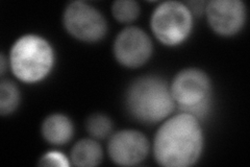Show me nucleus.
Returning a JSON list of instances; mask_svg holds the SVG:
<instances>
[{"instance_id": "nucleus-1", "label": "nucleus", "mask_w": 250, "mask_h": 167, "mask_svg": "<svg viewBox=\"0 0 250 167\" xmlns=\"http://www.w3.org/2000/svg\"><path fill=\"white\" fill-rule=\"evenodd\" d=\"M203 132L198 118L181 112L164 122L153 141L154 159L166 167H188L196 163L203 149Z\"/></svg>"}, {"instance_id": "nucleus-2", "label": "nucleus", "mask_w": 250, "mask_h": 167, "mask_svg": "<svg viewBox=\"0 0 250 167\" xmlns=\"http://www.w3.org/2000/svg\"><path fill=\"white\" fill-rule=\"evenodd\" d=\"M126 108L136 120L156 123L164 120L174 110L175 101L167 83L159 76L137 78L126 92Z\"/></svg>"}, {"instance_id": "nucleus-3", "label": "nucleus", "mask_w": 250, "mask_h": 167, "mask_svg": "<svg viewBox=\"0 0 250 167\" xmlns=\"http://www.w3.org/2000/svg\"><path fill=\"white\" fill-rule=\"evenodd\" d=\"M56 54L51 44L38 35L17 39L10 52V66L14 75L26 84H35L48 76L54 66Z\"/></svg>"}, {"instance_id": "nucleus-4", "label": "nucleus", "mask_w": 250, "mask_h": 167, "mask_svg": "<svg viewBox=\"0 0 250 167\" xmlns=\"http://www.w3.org/2000/svg\"><path fill=\"white\" fill-rule=\"evenodd\" d=\"M170 91L181 112L194 117H205L210 108L212 84L208 75L200 69L188 68L174 77Z\"/></svg>"}, {"instance_id": "nucleus-5", "label": "nucleus", "mask_w": 250, "mask_h": 167, "mask_svg": "<svg viewBox=\"0 0 250 167\" xmlns=\"http://www.w3.org/2000/svg\"><path fill=\"white\" fill-rule=\"evenodd\" d=\"M150 25L153 35L162 44L176 46L189 38L193 15L186 3L165 1L153 11Z\"/></svg>"}, {"instance_id": "nucleus-6", "label": "nucleus", "mask_w": 250, "mask_h": 167, "mask_svg": "<svg viewBox=\"0 0 250 167\" xmlns=\"http://www.w3.org/2000/svg\"><path fill=\"white\" fill-rule=\"evenodd\" d=\"M68 33L83 42H97L106 35L107 24L104 15L83 1L70 2L62 15Z\"/></svg>"}, {"instance_id": "nucleus-7", "label": "nucleus", "mask_w": 250, "mask_h": 167, "mask_svg": "<svg viewBox=\"0 0 250 167\" xmlns=\"http://www.w3.org/2000/svg\"><path fill=\"white\" fill-rule=\"evenodd\" d=\"M152 42L144 30L130 26L121 30L114 43V54L121 65L138 68L150 59Z\"/></svg>"}, {"instance_id": "nucleus-8", "label": "nucleus", "mask_w": 250, "mask_h": 167, "mask_svg": "<svg viewBox=\"0 0 250 167\" xmlns=\"http://www.w3.org/2000/svg\"><path fill=\"white\" fill-rule=\"evenodd\" d=\"M205 12L209 26L223 37L238 34L247 16L245 3L241 0H212L207 2Z\"/></svg>"}, {"instance_id": "nucleus-9", "label": "nucleus", "mask_w": 250, "mask_h": 167, "mask_svg": "<svg viewBox=\"0 0 250 167\" xmlns=\"http://www.w3.org/2000/svg\"><path fill=\"white\" fill-rule=\"evenodd\" d=\"M107 149L114 163L121 166H134L147 157L149 153V141L139 131L122 130L112 135Z\"/></svg>"}, {"instance_id": "nucleus-10", "label": "nucleus", "mask_w": 250, "mask_h": 167, "mask_svg": "<svg viewBox=\"0 0 250 167\" xmlns=\"http://www.w3.org/2000/svg\"><path fill=\"white\" fill-rule=\"evenodd\" d=\"M73 123L70 118L62 114H52L45 118L42 123V135L50 144L62 145L72 139Z\"/></svg>"}, {"instance_id": "nucleus-11", "label": "nucleus", "mask_w": 250, "mask_h": 167, "mask_svg": "<svg viewBox=\"0 0 250 167\" xmlns=\"http://www.w3.org/2000/svg\"><path fill=\"white\" fill-rule=\"evenodd\" d=\"M70 160L73 165L80 167L97 166L103 160V148L95 140H80L71 149Z\"/></svg>"}, {"instance_id": "nucleus-12", "label": "nucleus", "mask_w": 250, "mask_h": 167, "mask_svg": "<svg viewBox=\"0 0 250 167\" xmlns=\"http://www.w3.org/2000/svg\"><path fill=\"white\" fill-rule=\"evenodd\" d=\"M20 92L18 87L9 79H2L0 84V114H12L18 108Z\"/></svg>"}, {"instance_id": "nucleus-13", "label": "nucleus", "mask_w": 250, "mask_h": 167, "mask_svg": "<svg viewBox=\"0 0 250 167\" xmlns=\"http://www.w3.org/2000/svg\"><path fill=\"white\" fill-rule=\"evenodd\" d=\"M112 13L116 20L122 23H129L138 18L140 5L135 0H117L113 3Z\"/></svg>"}, {"instance_id": "nucleus-14", "label": "nucleus", "mask_w": 250, "mask_h": 167, "mask_svg": "<svg viewBox=\"0 0 250 167\" xmlns=\"http://www.w3.org/2000/svg\"><path fill=\"white\" fill-rule=\"evenodd\" d=\"M85 126L91 136L97 139H104L108 137L113 130V122L111 118L104 114H93L85 122Z\"/></svg>"}, {"instance_id": "nucleus-15", "label": "nucleus", "mask_w": 250, "mask_h": 167, "mask_svg": "<svg viewBox=\"0 0 250 167\" xmlns=\"http://www.w3.org/2000/svg\"><path fill=\"white\" fill-rule=\"evenodd\" d=\"M39 165L67 167L70 165V162L64 154L52 150V152L46 153L41 157L40 161H39Z\"/></svg>"}, {"instance_id": "nucleus-16", "label": "nucleus", "mask_w": 250, "mask_h": 167, "mask_svg": "<svg viewBox=\"0 0 250 167\" xmlns=\"http://www.w3.org/2000/svg\"><path fill=\"white\" fill-rule=\"evenodd\" d=\"M186 5L189 7V10L191 11L192 15L194 14L196 16H199L203 12H205L207 2H205V1H190V2L186 3Z\"/></svg>"}, {"instance_id": "nucleus-17", "label": "nucleus", "mask_w": 250, "mask_h": 167, "mask_svg": "<svg viewBox=\"0 0 250 167\" xmlns=\"http://www.w3.org/2000/svg\"><path fill=\"white\" fill-rule=\"evenodd\" d=\"M0 62H1V67H0V69H1V75H3L5 71V58L3 53H1V55H0Z\"/></svg>"}]
</instances>
